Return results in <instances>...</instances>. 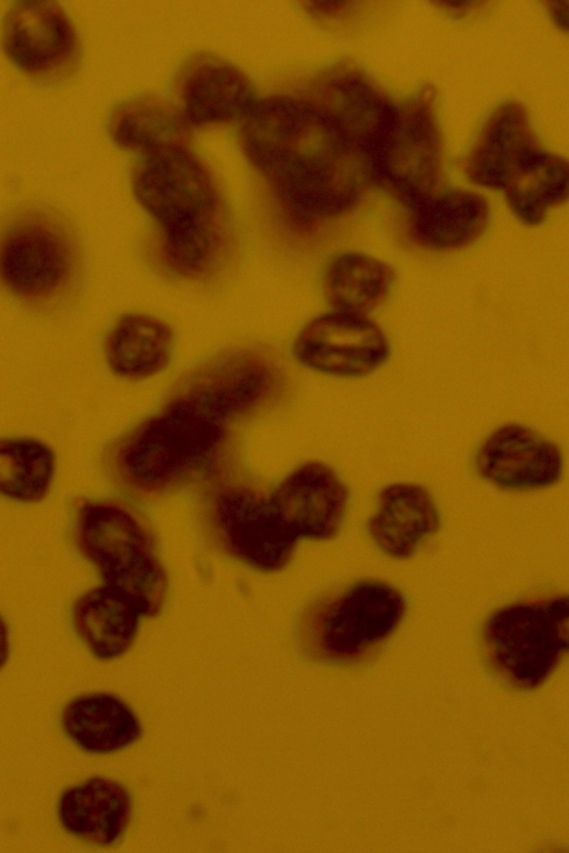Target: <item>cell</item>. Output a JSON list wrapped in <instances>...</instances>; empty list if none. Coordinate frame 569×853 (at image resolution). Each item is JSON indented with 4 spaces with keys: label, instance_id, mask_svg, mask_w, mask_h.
<instances>
[{
    "label": "cell",
    "instance_id": "cb8c5ba5",
    "mask_svg": "<svg viewBox=\"0 0 569 853\" xmlns=\"http://www.w3.org/2000/svg\"><path fill=\"white\" fill-rule=\"evenodd\" d=\"M502 192L519 221L537 225L569 200V160L537 147L517 163Z\"/></svg>",
    "mask_w": 569,
    "mask_h": 853
},
{
    "label": "cell",
    "instance_id": "7402d4cb",
    "mask_svg": "<svg viewBox=\"0 0 569 853\" xmlns=\"http://www.w3.org/2000/svg\"><path fill=\"white\" fill-rule=\"evenodd\" d=\"M139 618L133 605L106 584L83 593L72 608L77 634L100 660L117 659L131 648Z\"/></svg>",
    "mask_w": 569,
    "mask_h": 853
},
{
    "label": "cell",
    "instance_id": "e0dca14e",
    "mask_svg": "<svg viewBox=\"0 0 569 853\" xmlns=\"http://www.w3.org/2000/svg\"><path fill=\"white\" fill-rule=\"evenodd\" d=\"M539 147L529 114L516 100L500 102L486 119L465 170L480 187L502 191L517 163Z\"/></svg>",
    "mask_w": 569,
    "mask_h": 853
},
{
    "label": "cell",
    "instance_id": "d6986e66",
    "mask_svg": "<svg viewBox=\"0 0 569 853\" xmlns=\"http://www.w3.org/2000/svg\"><path fill=\"white\" fill-rule=\"evenodd\" d=\"M57 815L68 834L98 846H110L128 826L131 797L118 781L94 776L60 794Z\"/></svg>",
    "mask_w": 569,
    "mask_h": 853
},
{
    "label": "cell",
    "instance_id": "7a4b0ae2",
    "mask_svg": "<svg viewBox=\"0 0 569 853\" xmlns=\"http://www.w3.org/2000/svg\"><path fill=\"white\" fill-rule=\"evenodd\" d=\"M132 192L162 233V255L173 272L196 277L220 258L224 227L219 192L204 163L183 143L142 153Z\"/></svg>",
    "mask_w": 569,
    "mask_h": 853
},
{
    "label": "cell",
    "instance_id": "8992f818",
    "mask_svg": "<svg viewBox=\"0 0 569 853\" xmlns=\"http://www.w3.org/2000/svg\"><path fill=\"white\" fill-rule=\"evenodd\" d=\"M481 640L496 673L523 691L541 686L565 654L546 600L497 609L485 621Z\"/></svg>",
    "mask_w": 569,
    "mask_h": 853
},
{
    "label": "cell",
    "instance_id": "4316f807",
    "mask_svg": "<svg viewBox=\"0 0 569 853\" xmlns=\"http://www.w3.org/2000/svg\"><path fill=\"white\" fill-rule=\"evenodd\" d=\"M53 451L33 438H10L0 444V486L4 496L23 503L42 500L54 475Z\"/></svg>",
    "mask_w": 569,
    "mask_h": 853
},
{
    "label": "cell",
    "instance_id": "484cf974",
    "mask_svg": "<svg viewBox=\"0 0 569 853\" xmlns=\"http://www.w3.org/2000/svg\"><path fill=\"white\" fill-rule=\"evenodd\" d=\"M395 273L382 260L361 252L335 257L325 273V292L335 310L368 314L389 294Z\"/></svg>",
    "mask_w": 569,
    "mask_h": 853
},
{
    "label": "cell",
    "instance_id": "7c38bea8",
    "mask_svg": "<svg viewBox=\"0 0 569 853\" xmlns=\"http://www.w3.org/2000/svg\"><path fill=\"white\" fill-rule=\"evenodd\" d=\"M181 382L176 398L226 423L268 398L274 373L260 354L237 350L198 367Z\"/></svg>",
    "mask_w": 569,
    "mask_h": 853
},
{
    "label": "cell",
    "instance_id": "5b68a950",
    "mask_svg": "<svg viewBox=\"0 0 569 853\" xmlns=\"http://www.w3.org/2000/svg\"><path fill=\"white\" fill-rule=\"evenodd\" d=\"M224 422L176 398L144 422L119 452V470L136 489L166 488L221 444Z\"/></svg>",
    "mask_w": 569,
    "mask_h": 853
},
{
    "label": "cell",
    "instance_id": "52a82bcc",
    "mask_svg": "<svg viewBox=\"0 0 569 853\" xmlns=\"http://www.w3.org/2000/svg\"><path fill=\"white\" fill-rule=\"evenodd\" d=\"M399 108L396 129L371 180L408 210L440 189L442 147L430 87H422Z\"/></svg>",
    "mask_w": 569,
    "mask_h": 853
},
{
    "label": "cell",
    "instance_id": "6da1fadb",
    "mask_svg": "<svg viewBox=\"0 0 569 853\" xmlns=\"http://www.w3.org/2000/svg\"><path fill=\"white\" fill-rule=\"evenodd\" d=\"M239 138L251 165L301 220L350 211L371 182L365 157L312 100L257 99Z\"/></svg>",
    "mask_w": 569,
    "mask_h": 853
},
{
    "label": "cell",
    "instance_id": "603a6c76",
    "mask_svg": "<svg viewBox=\"0 0 569 853\" xmlns=\"http://www.w3.org/2000/svg\"><path fill=\"white\" fill-rule=\"evenodd\" d=\"M172 350L170 327L147 313L122 315L106 341L109 368L128 380H142L161 372L170 362Z\"/></svg>",
    "mask_w": 569,
    "mask_h": 853
},
{
    "label": "cell",
    "instance_id": "9c48e42d",
    "mask_svg": "<svg viewBox=\"0 0 569 853\" xmlns=\"http://www.w3.org/2000/svg\"><path fill=\"white\" fill-rule=\"evenodd\" d=\"M213 523L227 552L262 572L284 569L298 540L270 498L248 488H230L217 496Z\"/></svg>",
    "mask_w": 569,
    "mask_h": 853
},
{
    "label": "cell",
    "instance_id": "ac0fdd59",
    "mask_svg": "<svg viewBox=\"0 0 569 853\" xmlns=\"http://www.w3.org/2000/svg\"><path fill=\"white\" fill-rule=\"evenodd\" d=\"M409 213V233L422 248L452 251L473 243L486 230L490 209L480 194L459 188H440L419 201Z\"/></svg>",
    "mask_w": 569,
    "mask_h": 853
},
{
    "label": "cell",
    "instance_id": "44dd1931",
    "mask_svg": "<svg viewBox=\"0 0 569 853\" xmlns=\"http://www.w3.org/2000/svg\"><path fill=\"white\" fill-rule=\"evenodd\" d=\"M61 724L67 736L81 750L108 754L139 740L141 723L132 709L109 692L77 695L63 708Z\"/></svg>",
    "mask_w": 569,
    "mask_h": 853
},
{
    "label": "cell",
    "instance_id": "9a60e30c",
    "mask_svg": "<svg viewBox=\"0 0 569 853\" xmlns=\"http://www.w3.org/2000/svg\"><path fill=\"white\" fill-rule=\"evenodd\" d=\"M3 48L20 70L43 74L66 64L76 50L74 28L51 1H19L3 20Z\"/></svg>",
    "mask_w": 569,
    "mask_h": 853
},
{
    "label": "cell",
    "instance_id": "5bb4252c",
    "mask_svg": "<svg viewBox=\"0 0 569 853\" xmlns=\"http://www.w3.org/2000/svg\"><path fill=\"white\" fill-rule=\"evenodd\" d=\"M269 498L297 539L327 540L342 523L348 493L330 466L308 462L293 470Z\"/></svg>",
    "mask_w": 569,
    "mask_h": 853
},
{
    "label": "cell",
    "instance_id": "8fae6325",
    "mask_svg": "<svg viewBox=\"0 0 569 853\" xmlns=\"http://www.w3.org/2000/svg\"><path fill=\"white\" fill-rule=\"evenodd\" d=\"M312 101L361 152L371 177L396 129L399 104L358 72L326 78L316 89Z\"/></svg>",
    "mask_w": 569,
    "mask_h": 853
},
{
    "label": "cell",
    "instance_id": "3957f363",
    "mask_svg": "<svg viewBox=\"0 0 569 853\" xmlns=\"http://www.w3.org/2000/svg\"><path fill=\"white\" fill-rule=\"evenodd\" d=\"M77 542L103 583L123 595L140 616H157L167 596V576L151 540L122 506L88 502L77 520Z\"/></svg>",
    "mask_w": 569,
    "mask_h": 853
},
{
    "label": "cell",
    "instance_id": "30bf717a",
    "mask_svg": "<svg viewBox=\"0 0 569 853\" xmlns=\"http://www.w3.org/2000/svg\"><path fill=\"white\" fill-rule=\"evenodd\" d=\"M1 277L12 293L41 299L69 279L73 251L67 233L51 220L27 217L7 232L1 248Z\"/></svg>",
    "mask_w": 569,
    "mask_h": 853
},
{
    "label": "cell",
    "instance_id": "ffe728a7",
    "mask_svg": "<svg viewBox=\"0 0 569 853\" xmlns=\"http://www.w3.org/2000/svg\"><path fill=\"white\" fill-rule=\"evenodd\" d=\"M439 512L431 494L408 482L386 486L368 522L372 541L387 555L407 559L439 528Z\"/></svg>",
    "mask_w": 569,
    "mask_h": 853
},
{
    "label": "cell",
    "instance_id": "ba28073f",
    "mask_svg": "<svg viewBox=\"0 0 569 853\" xmlns=\"http://www.w3.org/2000/svg\"><path fill=\"white\" fill-rule=\"evenodd\" d=\"M293 352L306 368L327 375L357 378L381 368L390 357L383 330L367 314L331 310L299 331Z\"/></svg>",
    "mask_w": 569,
    "mask_h": 853
},
{
    "label": "cell",
    "instance_id": "4fadbf2b",
    "mask_svg": "<svg viewBox=\"0 0 569 853\" xmlns=\"http://www.w3.org/2000/svg\"><path fill=\"white\" fill-rule=\"evenodd\" d=\"M476 469L487 482L505 490H537L556 484L563 471L560 448L518 423L493 430L476 453Z\"/></svg>",
    "mask_w": 569,
    "mask_h": 853
},
{
    "label": "cell",
    "instance_id": "83f0119b",
    "mask_svg": "<svg viewBox=\"0 0 569 853\" xmlns=\"http://www.w3.org/2000/svg\"><path fill=\"white\" fill-rule=\"evenodd\" d=\"M548 611L557 626L563 653H569V594L546 599Z\"/></svg>",
    "mask_w": 569,
    "mask_h": 853
},
{
    "label": "cell",
    "instance_id": "277c9868",
    "mask_svg": "<svg viewBox=\"0 0 569 853\" xmlns=\"http://www.w3.org/2000/svg\"><path fill=\"white\" fill-rule=\"evenodd\" d=\"M406 601L381 581L355 583L318 602L300 624V643L311 659L331 664L365 656L400 624Z\"/></svg>",
    "mask_w": 569,
    "mask_h": 853
},
{
    "label": "cell",
    "instance_id": "f1b7e54d",
    "mask_svg": "<svg viewBox=\"0 0 569 853\" xmlns=\"http://www.w3.org/2000/svg\"><path fill=\"white\" fill-rule=\"evenodd\" d=\"M549 13L555 23L562 30L569 32V2L548 3Z\"/></svg>",
    "mask_w": 569,
    "mask_h": 853
},
{
    "label": "cell",
    "instance_id": "d4e9b609",
    "mask_svg": "<svg viewBox=\"0 0 569 853\" xmlns=\"http://www.w3.org/2000/svg\"><path fill=\"white\" fill-rule=\"evenodd\" d=\"M188 127L180 108L151 94L123 100L107 121L108 134L117 145L141 153L183 143Z\"/></svg>",
    "mask_w": 569,
    "mask_h": 853
},
{
    "label": "cell",
    "instance_id": "2e32d148",
    "mask_svg": "<svg viewBox=\"0 0 569 853\" xmlns=\"http://www.w3.org/2000/svg\"><path fill=\"white\" fill-rule=\"evenodd\" d=\"M178 93L188 126L242 119L257 100L244 72L212 54L196 56L183 66Z\"/></svg>",
    "mask_w": 569,
    "mask_h": 853
}]
</instances>
